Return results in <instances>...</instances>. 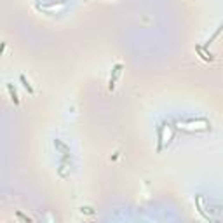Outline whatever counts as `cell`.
I'll return each mask as SVG.
<instances>
[{
    "mask_svg": "<svg viewBox=\"0 0 223 223\" xmlns=\"http://www.w3.org/2000/svg\"><path fill=\"white\" fill-rule=\"evenodd\" d=\"M120 70H122V65L114 66V73H112V79H110V89H112V91H114V87H115V80H117L118 75H120Z\"/></svg>",
    "mask_w": 223,
    "mask_h": 223,
    "instance_id": "obj_1",
    "label": "cell"
},
{
    "mask_svg": "<svg viewBox=\"0 0 223 223\" xmlns=\"http://www.w3.org/2000/svg\"><path fill=\"white\" fill-rule=\"evenodd\" d=\"M54 145H56V146H58L59 150H61L63 153H70V148H68V146H66L65 143H61L59 140H54Z\"/></svg>",
    "mask_w": 223,
    "mask_h": 223,
    "instance_id": "obj_4",
    "label": "cell"
},
{
    "mask_svg": "<svg viewBox=\"0 0 223 223\" xmlns=\"http://www.w3.org/2000/svg\"><path fill=\"white\" fill-rule=\"evenodd\" d=\"M19 79H21V82H23V86H25V89H26V91L30 92V94H33V87L30 86V82L26 80V77H25V75H21Z\"/></svg>",
    "mask_w": 223,
    "mask_h": 223,
    "instance_id": "obj_5",
    "label": "cell"
},
{
    "mask_svg": "<svg viewBox=\"0 0 223 223\" xmlns=\"http://www.w3.org/2000/svg\"><path fill=\"white\" fill-rule=\"evenodd\" d=\"M16 214H18V216H19L21 220H25V221H28V223H30V218H28V216H25V214H21V213H16Z\"/></svg>",
    "mask_w": 223,
    "mask_h": 223,
    "instance_id": "obj_7",
    "label": "cell"
},
{
    "mask_svg": "<svg viewBox=\"0 0 223 223\" xmlns=\"http://www.w3.org/2000/svg\"><path fill=\"white\" fill-rule=\"evenodd\" d=\"M7 91H9L11 98H12V101H14V105L18 106V105H19V100H18V94H16V91H14V87H12V86H11V84H9V86H7Z\"/></svg>",
    "mask_w": 223,
    "mask_h": 223,
    "instance_id": "obj_2",
    "label": "cell"
},
{
    "mask_svg": "<svg viewBox=\"0 0 223 223\" xmlns=\"http://www.w3.org/2000/svg\"><path fill=\"white\" fill-rule=\"evenodd\" d=\"M221 31H223V23H221V25H220V28H218V30L214 31V35L211 37L209 40H207V44H206V47H209V45H211V44H213V42H214V39H216V37H218L220 33H221Z\"/></svg>",
    "mask_w": 223,
    "mask_h": 223,
    "instance_id": "obj_3",
    "label": "cell"
},
{
    "mask_svg": "<svg viewBox=\"0 0 223 223\" xmlns=\"http://www.w3.org/2000/svg\"><path fill=\"white\" fill-rule=\"evenodd\" d=\"M82 213H87V214H92L94 211H92V207H82Z\"/></svg>",
    "mask_w": 223,
    "mask_h": 223,
    "instance_id": "obj_6",
    "label": "cell"
}]
</instances>
